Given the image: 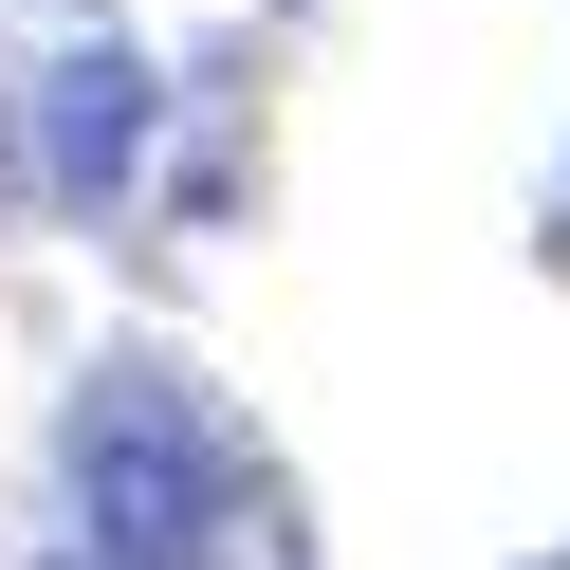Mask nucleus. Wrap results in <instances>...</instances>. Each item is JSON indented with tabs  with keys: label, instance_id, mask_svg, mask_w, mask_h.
I'll return each instance as SVG.
<instances>
[{
	"label": "nucleus",
	"instance_id": "nucleus-1",
	"mask_svg": "<svg viewBox=\"0 0 570 570\" xmlns=\"http://www.w3.org/2000/svg\"><path fill=\"white\" fill-rule=\"evenodd\" d=\"M75 515H92V570H222L239 460L166 368H92L75 386Z\"/></svg>",
	"mask_w": 570,
	"mask_h": 570
},
{
	"label": "nucleus",
	"instance_id": "nucleus-2",
	"mask_svg": "<svg viewBox=\"0 0 570 570\" xmlns=\"http://www.w3.org/2000/svg\"><path fill=\"white\" fill-rule=\"evenodd\" d=\"M38 166H56V203H111L129 166H148V56L129 38H92V56L38 75Z\"/></svg>",
	"mask_w": 570,
	"mask_h": 570
}]
</instances>
